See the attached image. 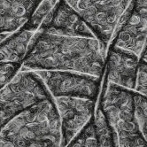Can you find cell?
<instances>
[{
	"label": "cell",
	"mask_w": 147,
	"mask_h": 147,
	"mask_svg": "<svg viewBox=\"0 0 147 147\" xmlns=\"http://www.w3.org/2000/svg\"><path fill=\"white\" fill-rule=\"evenodd\" d=\"M106 56L96 37L39 29L29 42L20 70L70 71L102 78Z\"/></svg>",
	"instance_id": "obj_1"
},
{
	"label": "cell",
	"mask_w": 147,
	"mask_h": 147,
	"mask_svg": "<svg viewBox=\"0 0 147 147\" xmlns=\"http://www.w3.org/2000/svg\"><path fill=\"white\" fill-rule=\"evenodd\" d=\"M133 91L147 98V62L141 59L138 63L136 87Z\"/></svg>",
	"instance_id": "obj_15"
},
{
	"label": "cell",
	"mask_w": 147,
	"mask_h": 147,
	"mask_svg": "<svg viewBox=\"0 0 147 147\" xmlns=\"http://www.w3.org/2000/svg\"><path fill=\"white\" fill-rule=\"evenodd\" d=\"M44 0H0V34L13 35L27 30Z\"/></svg>",
	"instance_id": "obj_10"
},
{
	"label": "cell",
	"mask_w": 147,
	"mask_h": 147,
	"mask_svg": "<svg viewBox=\"0 0 147 147\" xmlns=\"http://www.w3.org/2000/svg\"><path fill=\"white\" fill-rule=\"evenodd\" d=\"M67 147H98L94 125V117Z\"/></svg>",
	"instance_id": "obj_14"
},
{
	"label": "cell",
	"mask_w": 147,
	"mask_h": 147,
	"mask_svg": "<svg viewBox=\"0 0 147 147\" xmlns=\"http://www.w3.org/2000/svg\"><path fill=\"white\" fill-rule=\"evenodd\" d=\"M15 74L14 72H0V88L6 84L15 76Z\"/></svg>",
	"instance_id": "obj_16"
},
{
	"label": "cell",
	"mask_w": 147,
	"mask_h": 147,
	"mask_svg": "<svg viewBox=\"0 0 147 147\" xmlns=\"http://www.w3.org/2000/svg\"><path fill=\"white\" fill-rule=\"evenodd\" d=\"M94 125L98 147H119L116 133L98 105L94 114Z\"/></svg>",
	"instance_id": "obj_12"
},
{
	"label": "cell",
	"mask_w": 147,
	"mask_h": 147,
	"mask_svg": "<svg viewBox=\"0 0 147 147\" xmlns=\"http://www.w3.org/2000/svg\"><path fill=\"white\" fill-rule=\"evenodd\" d=\"M134 112L138 129L147 144V98L134 91Z\"/></svg>",
	"instance_id": "obj_13"
},
{
	"label": "cell",
	"mask_w": 147,
	"mask_h": 147,
	"mask_svg": "<svg viewBox=\"0 0 147 147\" xmlns=\"http://www.w3.org/2000/svg\"><path fill=\"white\" fill-rule=\"evenodd\" d=\"M51 98L34 71L19 70L0 88V130L29 107Z\"/></svg>",
	"instance_id": "obj_5"
},
{
	"label": "cell",
	"mask_w": 147,
	"mask_h": 147,
	"mask_svg": "<svg viewBox=\"0 0 147 147\" xmlns=\"http://www.w3.org/2000/svg\"><path fill=\"white\" fill-rule=\"evenodd\" d=\"M52 99L60 122V147H67L94 117L96 101L75 97Z\"/></svg>",
	"instance_id": "obj_7"
},
{
	"label": "cell",
	"mask_w": 147,
	"mask_h": 147,
	"mask_svg": "<svg viewBox=\"0 0 147 147\" xmlns=\"http://www.w3.org/2000/svg\"><path fill=\"white\" fill-rule=\"evenodd\" d=\"M40 29L65 36L95 37L87 25L62 0L51 12Z\"/></svg>",
	"instance_id": "obj_11"
},
{
	"label": "cell",
	"mask_w": 147,
	"mask_h": 147,
	"mask_svg": "<svg viewBox=\"0 0 147 147\" xmlns=\"http://www.w3.org/2000/svg\"><path fill=\"white\" fill-rule=\"evenodd\" d=\"M59 114L52 98L29 107L0 130V147H60Z\"/></svg>",
	"instance_id": "obj_2"
},
{
	"label": "cell",
	"mask_w": 147,
	"mask_h": 147,
	"mask_svg": "<svg viewBox=\"0 0 147 147\" xmlns=\"http://www.w3.org/2000/svg\"><path fill=\"white\" fill-rule=\"evenodd\" d=\"M51 98L75 97L97 101L101 78L70 71H34Z\"/></svg>",
	"instance_id": "obj_6"
},
{
	"label": "cell",
	"mask_w": 147,
	"mask_h": 147,
	"mask_svg": "<svg viewBox=\"0 0 147 147\" xmlns=\"http://www.w3.org/2000/svg\"><path fill=\"white\" fill-rule=\"evenodd\" d=\"M84 22L107 54L134 0H62Z\"/></svg>",
	"instance_id": "obj_3"
},
{
	"label": "cell",
	"mask_w": 147,
	"mask_h": 147,
	"mask_svg": "<svg viewBox=\"0 0 147 147\" xmlns=\"http://www.w3.org/2000/svg\"><path fill=\"white\" fill-rule=\"evenodd\" d=\"M98 106L116 133L119 147H147L135 119L133 90L104 79Z\"/></svg>",
	"instance_id": "obj_4"
},
{
	"label": "cell",
	"mask_w": 147,
	"mask_h": 147,
	"mask_svg": "<svg viewBox=\"0 0 147 147\" xmlns=\"http://www.w3.org/2000/svg\"><path fill=\"white\" fill-rule=\"evenodd\" d=\"M147 42V0H134L109 46L141 58Z\"/></svg>",
	"instance_id": "obj_8"
},
{
	"label": "cell",
	"mask_w": 147,
	"mask_h": 147,
	"mask_svg": "<svg viewBox=\"0 0 147 147\" xmlns=\"http://www.w3.org/2000/svg\"><path fill=\"white\" fill-rule=\"evenodd\" d=\"M140 59L147 62V42H146L145 47H144V51L142 52V55H141V58Z\"/></svg>",
	"instance_id": "obj_17"
},
{
	"label": "cell",
	"mask_w": 147,
	"mask_h": 147,
	"mask_svg": "<svg viewBox=\"0 0 147 147\" xmlns=\"http://www.w3.org/2000/svg\"><path fill=\"white\" fill-rule=\"evenodd\" d=\"M140 58L131 52L113 46L107 51L105 80L123 89L134 90Z\"/></svg>",
	"instance_id": "obj_9"
}]
</instances>
